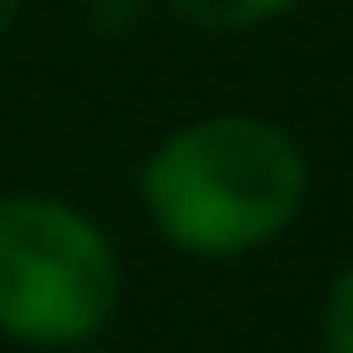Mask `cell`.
I'll use <instances>...</instances> for the list:
<instances>
[{
	"instance_id": "6da1fadb",
	"label": "cell",
	"mask_w": 353,
	"mask_h": 353,
	"mask_svg": "<svg viewBox=\"0 0 353 353\" xmlns=\"http://www.w3.org/2000/svg\"><path fill=\"white\" fill-rule=\"evenodd\" d=\"M143 223L186 261H248L310 211V149L261 112H205L174 124L137 161Z\"/></svg>"
},
{
	"instance_id": "7a4b0ae2",
	"label": "cell",
	"mask_w": 353,
	"mask_h": 353,
	"mask_svg": "<svg viewBox=\"0 0 353 353\" xmlns=\"http://www.w3.org/2000/svg\"><path fill=\"white\" fill-rule=\"evenodd\" d=\"M124 298L112 230L43 186L0 192V341L25 353L93 347Z\"/></svg>"
},
{
	"instance_id": "3957f363",
	"label": "cell",
	"mask_w": 353,
	"mask_h": 353,
	"mask_svg": "<svg viewBox=\"0 0 353 353\" xmlns=\"http://www.w3.org/2000/svg\"><path fill=\"white\" fill-rule=\"evenodd\" d=\"M180 25L211 31V37H242V31H267L292 12H304L310 0H161Z\"/></svg>"
},
{
	"instance_id": "277c9868",
	"label": "cell",
	"mask_w": 353,
	"mask_h": 353,
	"mask_svg": "<svg viewBox=\"0 0 353 353\" xmlns=\"http://www.w3.org/2000/svg\"><path fill=\"white\" fill-rule=\"evenodd\" d=\"M316 341H323V353H353V261L323 285V304H316Z\"/></svg>"
},
{
	"instance_id": "5b68a950",
	"label": "cell",
	"mask_w": 353,
	"mask_h": 353,
	"mask_svg": "<svg viewBox=\"0 0 353 353\" xmlns=\"http://www.w3.org/2000/svg\"><path fill=\"white\" fill-rule=\"evenodd\" d=\"M19 6H25V0H0V37H6L12 25H19Z\"/></svg>"
}]
</instances>
